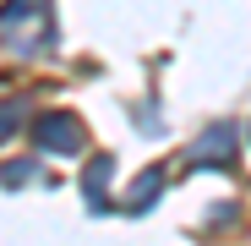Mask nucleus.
Listing matches in <instances>:
<instances>
[{
    "label": "nucleus",
    "mask_w": 251,
    "mask_h": 246,
    "mask_svg": "<svg viewBox=\"0 0 251 246\" xmlns=\"http://www.w3.org/2000/svg\"><path fill=\"white\" fill-rule=\"evenodd\" d=\"M27 175H33V159H17L11 170H0V181H6V186H22Z\"/></svg>",
    "instance_id": "20e7f679"
},
{
    "label": "nucleus",
    "mask_w": 251,
    "mask_h": 246,
    "mask_svg": "<svg viewBox=\"0 0 251 246\" xmlns=\"http://www.w3.org/2000/svg\"><path fill=\"white\" fill-rule=\"evenodd\" d=\"M38 148H50V153H76V148H82V126H76L71 115L50 109L44 120H38Z\"/></svg>",
    "instance_id": "f257e3e1"
},
{
    "label": "nucleus",
    "mask_w": 251,
    "mask_h": 246,
    "mask_svg": "<svg viewBox=\"0 0 251 246\" xmlns=\"http://www.w3.org/2000/svg\"><path fill=\"white\" fill-rule=\"evenodd\" d=\"M17 126H22V115H17V109H0V137H11Z\"/></svg>",
    "instance_id": "39448f33"
},
{
    "label": "nucleus",
    "mask_w": 251,
    "mask_h": 246,
    "mask_svg": "<svg viewBox=\"0 0 251 246\" xmlns=\"http://www.w3.org/2000/svg\"><path fill=\"white\" fill-rule=\"evenodd\" d=\"M158 186H164V175H158V170H148V175L137 181V191H131V208H148V202H153V191H158Z\"/></svg>",
    "instance_id": "7ed1b4c3"
},
{
    "label": "nucleus",
    "mask_w": 251,
    "mask_h": 246,
    "mask_svg": "<svg viewBox=\"0 0 251 246\" xmlns=\"http://www.w3.org/2000/svg\"><path fill=\"white\" fill-rule=\"evenodd\" d=\"M229 148H235V132H229V126H213L207 137L191 142V159H197V164H229Z\"/></svg>",
    "instance_id": "f03ea898"
}]
</instances>
